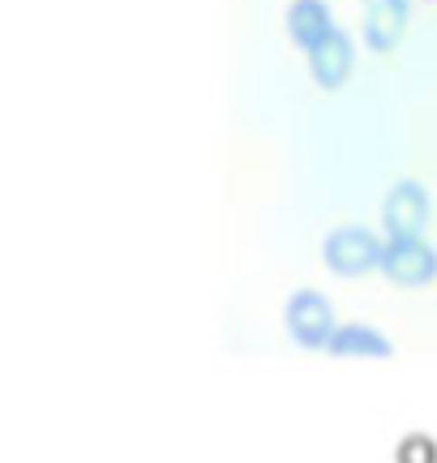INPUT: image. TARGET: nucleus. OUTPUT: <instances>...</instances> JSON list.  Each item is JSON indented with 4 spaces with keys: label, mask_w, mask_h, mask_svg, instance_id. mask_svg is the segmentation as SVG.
I'll return each mask as SVG.
<instances>
[{
    "label": "nucleus",
    "mask_w": 437,
    "mask_h": 463,
    "mask_svg": "<svg viewBox=\"0 0 437 463\" xmlns=\"http://www.w3.org/2000/svg\"><path fill=\"white\" fill-rule=\"evenodd\" d=\"M382 245H386L382 232L365 223H339L321 241V262L339 279H365L373 270H382Z\"/></svg>",
    "instance_id": "obj_1"
},
{
    "label": "nucleus",
    "mask_w": 437,
    "mask_h": 463,
    "mask_svg": "<svg viewBox=\"0 0 437 463\" xmlns=\"http://www.w3.org/2000/svg\"><path fill=\"white\" fill-rule=\"evenodd\" d=\"M284 326L301 347H313V352L321 347V352H326V344H330V335H335V326H339V314L326 292L301 288V292H292L284 305Z\"/></svg>",
    "instance_id": "obj_2"
},
{
    "label": "nucleus",
    "mask_w": 437,
    "mask_h": 463,
    "mask_svg": "<svg viewBox=\"0 0 437 463\" xmlns=\"http://www.w3.org/2000/svg\"><path fill=\"white\" fill-rule=\"evenodd\" d=\"M382 275L399 288H424L437 279V245L429 236H386Z\"/></svg>",
    "instance_id": "obj_3"
},
{
    "label": "nucleus",
    "mask_w": 437,
    "mask_h": 463,
    "mask_svg": "<svg viewBox=\"0 0 437 463\" xmlns=\"http://www.w3.org/2000/svg\"><path fill=\"white\" fill-rule=\"evenodd\" d=\"M433 219V198L421 181H395L382 198V236H424Z\"/></svg>",
    "instance_id": "obj_4"
},
{
    "label": "nucleus",
    "mask_w": 437,
    "mask_h": 463,
    "mask_svg": "<svg viewBox=\"0 0 437 463\" xmlns=\"http://www.w3.org/2000/svg\"><path fill=\"white\" fill-rule=\"evenodd\" d=\"M304 65H309V78L321 90H339L356 69V39L343 26H335L330 34H321L313 48H304Z\"/></svg>",
    "instance_id": "obj_5"
},
{
    "label": "nucleus",
    "mask_w": 437,
    "mask_h": 463,
    "mask_svg": "<svg viewBox=\"0 0 437 463\" xmlns=\"http://www.w3.org/2000/svg\"><path fill=\"white\" fill-rule=\"evenodd\" d=\"M412 26V0H365L360 14V39L373 52H395Z\"/></svg>",
    "instance_id": "obj_6"
},
{
    "label": "nucleus",
    "mask_w": 437,
    "mask_h": 463,
    "mask_svg": "<svg viewBox=\"0 0 437 463\" xmlns=\"http://www.w3.org/2000/svg\"><path fill=\"white\" fill-rule=\"evenodd\" d=\"M326 352L330 356H348V361H382L395 347H390V339L373 322H339Z\"/></svg>",
    "instance_id": "obj_7"
},
{
    "label": "nucleus",
    "mask_w": 437,
    "mask_h": 463,
    "mask_svg": "<svg viewBox=\"0 0 437 463\" xmlns=\"http://www.w3.org/2000/svg\"><path fill=\"white\" fill-rule=\"evenodd\" d=\"M284 22H287V34H292V43L296 48H313L321 34H330L339 26V17H335V9L326 5V0H292L287 5V14H284Z\"/></svg>",
    "instance_id": "obj_8"
}]
</instances>
